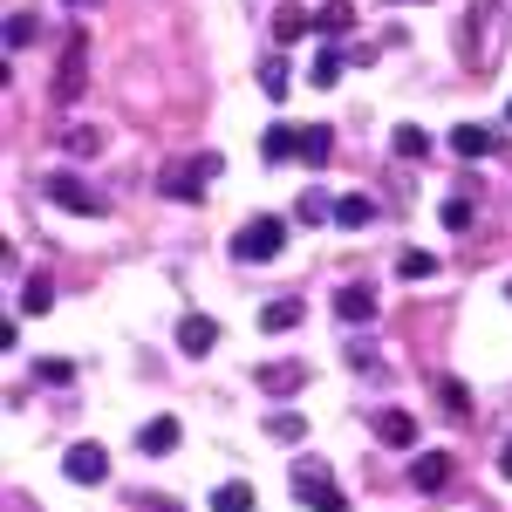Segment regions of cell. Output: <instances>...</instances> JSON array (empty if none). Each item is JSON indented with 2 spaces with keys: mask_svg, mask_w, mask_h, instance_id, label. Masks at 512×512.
<instances>
[{
  "mask_svg": "<svg viewBox=\"0 0 512 512\" xmlns=\"http://www.w3.org/2000/svg\"><path fill=\"white\" fill-rule=\"evenodd\" d=\"M315 28H321L328 41H335V35H349V28H355V7H349V0H328V7L315 14Z\"/></svg>",
  "mask_w": 512,
  "mask_h": 512,
  "instance_id": "21",
  "label": "cell"
},
{
  "mask_svg": "<svg viewBox=\"0 0 512 512\" xmlns=\"http://www.w3.org/2000/svg\"><path fill=\"white\" fill-rule=\"evenodd\" d=\"M260 89H267V96H287V62H267V69H260Z\"/></svg>",
  "mask_w": 512,
  "mask_h": 512,
  "instance_id": "32",
  "label": "cell"
},
{
  "mask_svg": "<svg viewBox=\"0 0 512 512\" xmlns=\"http://www.w3.org/2000/svg\"><path fill=\"white\" fill-rule=\"evenodd\" d=\"M396 151H403V158H424V151H431V137H424L417 123H403V130H396Z\"/></svg>",
  "mask_w": 512,
  "mask_h": 512,
  "instance_id": "28",
  "label": "cell"
},
{
  "mask_svg": "<svg viewBox=\"0 0 512 512\" xmlns=\"http://www.w3.org/2000/svg\"><path fill=\"white\" fill-rule=\"evenodd\" d=\"M178 417H151L144 431H137V451H151V458H164V451H178Z\"/></svg>",
  "mask_w": 512,
  "mask_h": 512,
  "instance_id": "13",
  "label": "cell"
},
{
  "mask_svg": "<svg viewBox=\"0 0 512 512\" xmlns=\"http://www.w3.org/2000/svg\"><path fill=\"white\" fill-rule=\"evenodd\" d=\"M280 246H287V219H274V212H260V219H246L233 239V253L246 260V267H267V260H280Z\"/></svg>",
  "mask_w": 512,
  "mask_h": 512,
  "instance_id": "1",
  "label": "cell"
},
{
  "mask_svg": "<svg viewBox=\"0 0 512 512\" xmlns=\"http://www.w3.org/2000/svg\"><path fill=\"white\" fill-rule=\"evenodd\" d=\"M369 219H376L369 198H335V226H369Z\"/></svg>",
  "mask_w": 512,
  "mask_h": 512,
  "instance_id": "23",
  "label": "cell"
},
{
  "mask_svg": "<svg viewBox=\"0 0 512 512\" xmlns=\"http://www.w3.org/2000/svg\"><path fill=\"white\" fill-rule=\"evenodd\" d=\"M301 219H308V226H321V219H335V205H328L321 192H308V198H301Z\"/></svg>",
  "mask_w": 512,
  "mask_h": 512,
  "instance_id": "31",
  "label": "cell"
},
{
  "mask_svg": "<svg viewBox=\"0 0 512 512\" xmlns=\"http://www.w3.org/2000/svg\"><path fill=\"white\" fill-rule=\"evenodd\" d=\"M335 315L349 321V328H369V321L383 315V301H376V287H342L335 294Z\"/></svg>",
  "mask_w": 512,
  "mask_h": 512,
  "instance_id": "6",
  "label": "cell"
},
{
  "mask_svg": "<svg viewBox=\"0 0 512 512\" xmlns=\"http://www.w3.org/2000/svg\"><path fill=\"white\" fill-rule=\"evenodd\" d=\"M506 123H512V103H506Z\"/></svg>",
  "mask_w": 512,
  "mask_h": 512,
  "instance_id": "38",
  "label": "cell"
},
{
  "mask_svg": "<svg viewBox=\"0 0 512 512\" xmlns=\"http://www.w3.org/2000/svg\"><path fill=\"white\" fill-rule=\"evenodd\" d=\"M396 274H403V280H431V274H437V260L424 253V246H410V253L396 260Z\"/></svg>",
  "mask_w": 512,
  "mask_h": 512,
  "instance_id": "24",
  "label": "cell"
},
{
  "mask_svg": "<svg viewBox=\"0 0 512 512\" xmlns=\"http://www.w3.org/2000/svg\"><path fill=\"white\" fill-rule=\"evenodd\" d=\"M62 472L76 478V485H103V478H110V451L82 437V444H69V451H62Z\"/></svg>",
  "mask_w": 512,
  "mask_h": 512,
  "instance_id": "4",
  "label": "cell"
},
{
  "mask_svg": "<svg viewBox=\"0 0 512 512\" xmlns=\"http://www.w3.org/2000/svg\"><path fill=\"white\" fill-rule=\"evenodd\" d=\"M48 205H62V212H82V219H103V212H110V192L82 185L76 171H55V178H48Z\"/></svg>",
  "mask_w": 512,
  "mask_h": 512,
  "instance_id": "2",
  "label": "cell"
},
{
  "mask_svg": "<svg viewBox=\"0 0 512 512\" xmlns=\"http://www.w3.org/2000/svg\"><path fill=\"white\" fill-rule=\"evenodd\" d=\"M499 14H506L499 0H472V14H465V62H472V69H478V35H485Z\"/></svg>",
  "mask_w": 512,
  "mask_h": 512,
  "instance_id": "12",
  "label": "cell"
},
{
  "mask_svg": "<svg viewBox=\"0 0 512 512\" xmlns=\"http://www.w3.org/2000/svg\"><path fill=\"white\" fill-rule=\"evenodd\" d=\"M499 478H512V444H499Z\"/></svg>",
  "mask_w": 512,
  "mask_h": 512,
  "instance_id": "35",
  "label": "cell"
},
{
  "mask_svg": "<svg viewBox=\"0 0 512 512\" xmlns=\"http://www.w3.org/2000/svg\"><path fill=\"white\" fill-rule=\"evenodd\" d=\"M294 492H301V506H308V512H349V492L321 472V465H301V472H294Z\"/></svg>",
  "mask_w": 512,
  "mask_h": 512,
  "instance_id": "3",
  "label": "cell"
},
{
  "mask_svg": "<svg viewBox=\"0 0 512 512\" xmlns=\"http://www.w3.org/2000/svg\"><path fill=\"white\" fill-rule=\"evenodd\" d=\"M35 376H41V383H69V376H76V362H55V355H48V362H35Z\"/></svg>",
  "mask_w": 512,
  "mask_h": 512,
  "instance_id": "33",
  "label": "cell"
},
{
  "mask_svg": "<svg viewBox=\"0 0 512 512\" xmlns=\"http://www.w3.org/2000/svg\"><path fill=\"white\" fill-rule=\"evenodd\" d=\"M260 158H267V164H287V158H301V123H274V130L260 137Z\"/></svg>",
  "mask_w": 512,
  "mask_h": 512,
  "instance_id": "10",
  "label": "cell"
},
{
  "mask_svg": "<svg viewBox=\"0 0 512 512\" xmlns=\"http://www.w3.org/2000/svg\"><path fill=\"white\" fill-rule=\"evenodd\" d=\"M158 192L178 198V205H198V198H205V171H198V164H164V171H158Z\"/></svg>",
  "mask_w": 512,
  "mask_h": 512,
  "instance_id": "5",
  "label": "cell"
},
{
  "mask_svg": "<svg viewBox=\"0 0 512 512\" xmlns=\"http://www.w3.org/2000/svg\"><path fill=\"white\" fill-rule=\"evenodd\" d=\"M212 512H253V485H246V478H226V485L212 492Z\"/></svg>",
  "mask_w": 512,
  "mask_h": 512,
  "instance_id": "19",
  "label": "cell"
},
{
  "mask_svg": "<svg viewBox=\"0 0 512 512\" xmlns=\"http://www.w3.org/2000/svg\"><path fill=\"white\" fill-rule=\"evenodd\" d=\"M308 28H315V14H301V7H287V0L274 7V41H280V48H287V41H301Z\"/></svg>",
  "mask_w": 512,
  "mask_h": 512,
  "instance_id": "15",
  "label": "cell"
},
{
  "mask_svg": "<svg viewBox=\"0 0 512 512\" xmlns=\"http://www.w3.org/2000/svg\"><path fill=\"white\" fill-rule=\"evenodd\" d=\"M267 437H280V444H301V437H308L301 410H274V417H267Z\"/></svg>",
  "mask_w": 512,
  "mask_h": 512,
  "instance_id": "22",
  "label": "cell"
},
{
  "mask_svg": "<svg viewBox=\"0 0 512 512\" xmlns=\"http://www.w3.org/2000/svg\"><path fill=\"white\" fill-rule=\"evenodd\" d=\"M62 7H96V0H62Z\"/></svg>",
  "mask_w": 512,
  "mask_h": 512,
  "instance_id": "36",
  "label": "cell"
},
{
  "mask_svg": "<svg viewBox=\"0 0 512 512\" xmlns=\"http://www.w3.org/2000/svg\"><path fill=\"white\" fill-rule=\"evenodd\" d=\"M451 151L478 164V158H492V151H499V137H492L485 123H458V130H451Z\"/></svg>",
  "mask_w": 512,
  "mask_h": 512,
  "instance_id": "8",
  "label": "cell"
},
{
  "mask_svg": "<svg viewBox=\"0 0 512 512\" xmlns=\"http://www.w3.org/2000/svg\"><path fill=\"white\" fill-rule=\"evenodd\" d=\"M437 403H444V410H451V417H458V424H465V417H472V390H465V383H458V376H437Z\"/></svg>",
  "mask_w": 512,
  "mask_h": 512,
  "instance_id": "20",
  "label": "cell"
},
{
  "mask_svg": "<svg viewBox=\"0 0 512 512\" xmlns=\"http://www.w3.org/2000/svg\"><path fill=\"white\" fill-rule=\"evenodd\" d=\"M178 349H185V355H212V349H219V321H212V315H185V321H178Z\"/></svg>",
  "mask_w": 512,
  "mask_h": 512,
  "instance_id": "7",
  "label": "cell"
},
{
  "mask_svg": "<svg viewBox=\"0 0 512 512\" xmlns=\"http://www.w3.org/2000/svg\"><path fill=\"white\" fill-rule=\"evenodd\" d=\"M82 96V28L69 35V62L55 69V103H76Z\"/></svg>",
  "mask_w": 512,
  "mask_h": 512,
  "instance_id": "9",
  "label": "cell"
},
{
  "mask_svg": "<svg viewBox=\"0 0 512 512\" xmlns=\"http://www.w3.org/2000/svg\"><path fill=\"white\" fill-rule=\"evenodd\" d=\"M410 485H417V492H444V485H451V458H444V451H424V458L410 465Z\"/></svg>",
  "mask_w": 512,
  "mask_h": 512,
  "instance_id": "11",
  "label": "cell"
},
{
  "mask_svg": "<svg viewBox=\"0 0 512 512\" xmlns=\"http://www.w3.org/2000/svg\"><path fill=\"white\" fill-rule=\"evenodd\" d=\"M328 151H335L328 123H301V164H328Z\"/></svg>",
  "mask_w": 512,
  "mask_h": 512,
  "instance_id": "16",
  "label": "cell"
},
{
  "mask_svg": "<svg viewBox=\"0 0 512 512\" xmlns=\"http://www.w3.org/2000/svg\"><path fill=\"white\" fill-rule=\"evenodd\" d=\"M506 301H512V287H506Z\"/></svg>",
  "mask_w": 512,
  "mask_h": 512,
  "instance_id": "39",
  "label": "cell"
},
{
  "mask_svg": "<svg viewBox=\"0 0 512 512\" xmlns=\"http://www.w3.org/2000/svg\"><path fill=\"white\" fill-rule=\"evenodd\" d=\"M48 308H55V280L35 274V280H28V315H48Z\"/></svg>",
  "mask_w": 512,
  "mask_h": 512,
  "instance_id": "26",
  "label": "cell"
},
{
  "mask_svg": "<svg viewBox=\"0 0 512 512\" xmlns=\"http://www.w3.org/2000/svg\"><path fill=\"white\" fill-rule=\"evenodd\" d=\"M308 383V369L301 362H260V390H274V396H294Z\"/></svg>",
  "mask_w": 512,
  "mask_h": 512,
  "instance_id": "14",
  "label": "cell"
},
{
  "mask_svg": "<svg viewBox=\"0 0 512 512\" xmlns=\"http://www.w3.org/2000/svg\"><path fill=\"white\" fill-rule=\"evenodd\" d=\"M376 431H383V444H417V417L410 410H383Z\"/></svg>",
  "mask_w": 512,
  "mask_h": 512,
  "instance_id": "17",
  "label": "cell"
},
{
  "mask_svg": "<svg viewBox=\"0 0 512 512\" xmlns=\"http://www.w3.org/2000/svg\"><path fill=\"white\" fill-rule=\"evenodd\" d=\"M260 328H267V335H287V328H301V301H267V308H260Z\"/></svg>",
  "mask_w": 512,
  "mask_h": 512,
  "instance_id": "18",
  "label": "cell"
},
{
  "mask_svg": "<svg viewBox=\"0 0 512 512\" xmlns=\"http://www.w3.org/2000/svg\"><path fill=\"white\" fill-rule=\"evenodd\" d=\"M437 219H444V233H465V226H472V198H444Z\"/></svg>",
  "mask_w": 512,
  "mask_h": 512,
  "instance_id": "25",
  "label": "cell"
},
{
  "mask_svg": "<svg viewBox=\"0 0 512 512\" xmlns=\"http://www.w3.org/2000/svg\"><path fill=\"white\" fill-rule=\"evenodd\" d=\"M158 512H185V506H178V499H171V506H158Z\"/></svg>",
  "mask_w": 512,
  "mask_h": 512,
  "instance_id": "37",
  "label": "cell"
},
{
  "mask_svg": "<svg viewBox=\"0 0 512 512\" xmlns=\"http://www.w3.org/2000/svg\"><path fill=\"white\" fill-rule=\"evenodd\" d=\"M35 41V21L28 14H7V48H28Z\"/></svg>",
  "mask_w": 512,
  "mask_h": 512,
  "instance_id": "30",
  "label": "cell"
},
{
  "mask_svg": "<svg viewBox=\"0 0 512 512\" xmlns=\"http://www.w3.org/2000/svg\"><path fill=\"white\" fill-rule=\"evenodd\" d=\"M69 151H76V158H96V151H103V137H96L89 123H76V130H69Z\"/></svg>",
  "mask_w": 512,
  "mask_h": 512,
  "instance_id": "29",
  "label": "cell"
},
{
  "mask_svg": "<svg viewBox=\"0 0 512 512\" xmlns=\"http://www.w3.org/2000/svg\"><path fill=\"white\" fill-rule=\"evenodd\" d=\"M349 362H355V369H369V376H376V369H383V355L369 349V342H355V349H349Z\"/></svg>",
  "mask_w": 512,
  "mask_h": 512,
  "instance_id": "34",
  "label": "cell"
},
{
  "mask_svg": "<svg viewBox=\"0 0 512 512\" xmlns=\"http://www.w3.org/2000/svg\"><path fill=\"white\" fill-rule=\"evenodd\" d=\"M342 69H349V62H342L335 48H321V62H315V82H321V89H335V82H342Z\"/></svg>",
  "mask_w": 512,
  "mask_h": 512,
  "instance_id": "27",
  "label": "cell"
}]
</instances>
